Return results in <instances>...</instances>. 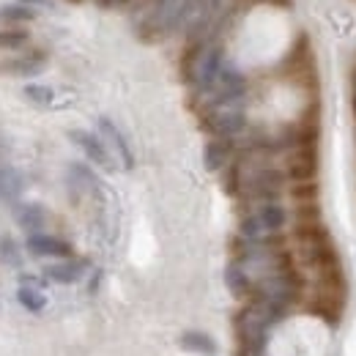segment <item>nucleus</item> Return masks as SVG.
I'll return each instance as SVG.
<instances>
[{
  "label": "nucleus",
  "mask_w": 356,
  "mask_h": 356,
  "mask_svg": "<svg viewBox=\"0 0 356 356\" xmlns=\"http://www.w3.org/2000/svg\"><path fill=\"white\" fill-rule=\"evenodd\" d=\"M277 321L268 315L258 302H247L233 318V332L238 340V354L244 356H264L271 334V326Z\"/></svg>",
  "instance_id": "obj_1"
},
{
  "label": "nucleus",
  "mask_w": 356,
  "mask_h": 356,
  "mask_svg": "<svg viewBox=\"0 0 356 356\" xmlns=\"http://www.w3.org/2000/svg\"><path fill=\"white\" fill-rule=\"evenodd\" d=\"M203 129L222 137V140H233L236 134H241L247 129V115L238 107H214L206 118H203Z\"/></svg>",
  "instance_id": "obj_2"
},
{
  "label": "nucleus",
  "mask_w": 356,
  "mask_h": 356,
  "mask_svg": "<svg viewBox=\"0 0 356 356\" xmlns=\"http://www.w3.org/2000/svg\"><path fill=\"white\" fill-rule=\"evenodd\" d=\"M25 250L33 258H58V261H69L74 258V247L60 238V236H49V233H31L25 238Z\"/></svg>",
  "instance_id": "obj_3"
},
{
  "label": "nucleus",
  "mask_w": 356,
  "mask_h": 356,
  "mask_svg": "<svg viewBox=\"0 0 356 356\" xmlns=\"http://www.w3.org/2000/svg\"><path fill=\"white\" fill-rule=\"evenodd\" d=\"M318 173V148L315 145H296L285 159V176L296 184L312 181Z\"/></svg>",
  "instance_id": "obj_4"
},
{
  "label": "nucleus",
  "mask_w": 356,
  "mask_h": 356,
  "mask_svg": "<svg viewBox=\"0 0 356 356\" xmlns=\"http://www.w3.org/2000/svg\"><path fill=\"white\" fill-rule=\"evenodd\" d=\"M69 140H72L77 148H83V154L88 156L93 165H99V168H104V170H115V162H113V156H110L104 140H99L93 132L72 129V132H69Z\"/></svg>",
  "instance_id": "obj_5"
},
{
  "label": "nucleus",
  "mask_w": 356,
  "mask_h": 356,
  "mask_svg": "<svg viewBox=\"0 0 356 356\" xmlns=\"http://www.w3.org/2000/svg\"><path fill=\"white\" fill-rule=\"evenodd\" d=\"M88 261L86 258H69V261H58L42 268L44 282H55V285H74L86 277Z\"/></svg>",
  "instance_id": "obj_6"
},
{
  "label": "nucleus",
  "mask_w": 356,
  "mask_h": 356,
  "mask_svg": "<svg viewBox=\"0 0 356 356\" xmlns=\"http://www.w3.org/2000/svg\"><path fill=\"white\" fill-rule=\"evenodd\" d=\"M233 159H236V143H233V140L214 137V140H209L206 148H203V165H206V170H211V173H222Z\"/></svg>",
  "instance_id": "obj_7"
},
{
  "label": "nucleus",
  "mask_w": 356,
  "mask_h": 356,
  "mask_svg": "<svg viewBox=\"0 0 356 356\" xmlns=\"http://www.w3.org/2000/svg\"><path fill=\"white\" fill-rule=\"evenodd\" d=\"M47 220H49V214H47L42 203H14V222L19 225L28 236L31 233H44Z\"/></svg>",
  "instance_id": "obj_8"
},
{
  "label": "nucleus",
  "mask_w": 356,
  "mask_h": 356,
  "mask_svg": "<svg viewBox=\"0 0 356 356\" xmlns=\"http://www.w3.org/2000/svg\"><path fill=\"white\" fill-rule=\"evenodd\" d=\"M99 132L104 134V140H110V145H113V151L118 154V159H121V165L127 168V170H132L134 168V154L132 148H129V143H127V137L121 134V129L110 121V118H99Z\"/></svg>",
  "instance_id": "obj_9"
},
{
  "label": "nucleus",
  "mask_w": 356,
  "mask_h": 356,
  "mask_svg": "<svg viewBox=\"0 0 356 356\" xmlns=\"http://www.w3.org/2000/svg\"><path fill=\"white\" fill-rule=\"evenodd\" d=\"M44 66H47L44 49H33V52H31V55H25V58H14V60L0 63V72L17 74V77H36Z\"/></svg>",
  "instance_id": "obj_10"
},
{
  "label": "nucleus",
  "mask_w": 356,
  "mask_h": 356,
  "mask_svg": "<svg viewBox=\"0 0 356 356\" xmlns=\"http://www.w3.org/2000/svg\"><path fill=\"white\" fill-rule=\"evenodd\" d=\"M225 285H227V291L236 296V299H250L252 296V277H250V271L241 266V264H230V266L225 268Z\"/></svg>",
  "instance_id": "obj_11"
},
{
  "label": "nucleus",
  "mask_w": 356,
  "mask_h": 356,
  "mask_svg": "<svg viewBox=\"0 0 356 356\" xmlns=\"http://www.w3.org/2000/svg\"><path fill=\"white\" fill-rule=\"evenodd\" d=\"M181 348L184 351H192V354H200V356H217V340L206 332H186L181 334Z\"/></svg>",
  "instance_id": "obj_12"
},
{
  "label": "nucleus",
  "mask_w": 356,
  "mask_h": 356,
  "mask_svg": "<svg viewBox=\"0 0 356 356\" xmlns=\"http://www.w3.org/2000/svg\"><path fill=\"white\" fill-rule=\"evenodd\" d=\"M25 189V178L11 168H0V197L3 200H17Z\"/></svg>",
  "instance_id": "obj_13"
},
{
  "label": "nucleus",
  "mask_w": 356,
  "mask_h": 356,
  "mask_svg": "<svg viewBox=\"0 0 356 356\" xmlns=\"http://www.w3.org/2000/svg\"><path fill=\"white\" fill-rule=\"evenodd\" d=\"M17 299H19V305H22L28 312H42L47 307V296L42 293V288H28V285H19Z\"/></svg>",
  "instance_id": "obj_14"
},
{
  "label": "nucleus",
  "mask_w": 356,
  "mask_h": 356,
  "mask_svg": "<svg viewBox=\"0 0 356 356\" xmlns=\"http://www.w3.org/2000/svg\"><path fill=\"white\" fill-rule=\"evenodd\" d=\"M36 14H39V11L31 8V6H25V3H8V6L0 8V17H3L6 22H33Z\"/></svg>",
  "instance_id": "obj_15"
},
{
  "label": "nucleus",
  "mask_w": 356,
  "mask_h": 356,
  "mask_svg": "<svg viewBox=\"0 0 356 356\" xmlns=\"http://www.w3.org/2000/svg\"><path fill=\"white\" fill-rule=\"evenodd\" d=\"M0 261L11 268H19L25 261V255L19 252V244L11 236H0Z\"/></svg>",
  "instance_id": "obj_16"
},
{
  "label": "nucleus",
  "mask_w": 356,
  "mask_h": 356,
  "mask_svg": "<svg viewBox=\"0 0 356 356\" xmlns=\"http://www.w3.org/2000/svg\"><path fill=\"white\" fill-rule=\"evenodd\" d=\"M22 96H25L31 104H36V107H52V102H55V90L47 88V86H39V83L25 86V88H22Z\"/></svg>",
  "instance_id": "obj_17"
},
{
  "label": "nucleus",
  "mask_w": 356,
  "mask_h": 356,
  "mask_svg": "<svg viewBox=\"0 0 356 356\" xmlns=\"http://www.w3.org/2000/svg\"><path fill=\"white\" fill-rule=\"evenodd\" d=\"M28 31H17V28H11V31H0V49H19V47L28 44Z\"/></svg>",
  "instance_id": "obj_18"
},
{
  "label": "nucleus",
  "mask_w": 356,
  "mask_h": 356,
  "mask_svg": "<svg viewBox=\"0 0 356 356\" xmlns=\"http://www.w3.org/2000/svg\"><path fill=\"white\" fill-rule=\"evenodd\" d=\"M132 0H96V6L99 8H107V11H113V8H124V6H129Z\"/></svg>",
  "instance_id": "obj_19"
},
{
  "label": "nucleus",
  "mask_w": 356,
  "mask_h": 356,
  "mask_svg": "<svg viewBox=\"0 0 356 356\" xmlns=\"http://www.w3.org/2000/svg\"><path fill=\"white\" fill-rule=\"evenodd\" d=\"M19 3H25V6H31V8H36V11H39V8H55L52 0H19Z\"/></svg>",
  "instance_id": "obj_20"
},
{
  "label": "nucleus",
  "mask_w": 356,
  "mask_h": 356,
  "mask_svg": "<svg viewBox=\"0 0 356 356\" xmlns=\"http://www.w3.org/2000/svg\"><path fill=\"white\" fill-rule=\"evenodd\" d=\"M72 3H80V0H72Z\"/></svg>",
  "instance_id": "obj_21"
}]
</instances>
